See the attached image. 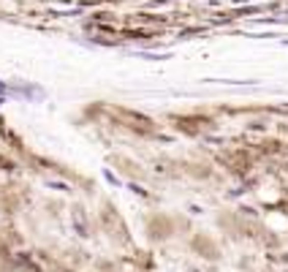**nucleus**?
Instances as JSON below:
<instances>
[{"label":"nucleus","mask_w":288,"mask_h":272,"mask_svg":"<svg viewBox=\"0 0 288 272\" xmlns=\"http://www.w3.org/2000/svg\"><path fill=\"white\" fill-rule=\"evenodd\" d=\"M3 95H8V84L0 79V98H3Z\"/></svg>","instance_id":"f257e3e1"},{"label":"nucleus","mask_w":288,"mask_h":272,"mask_svg":"<svg viewBox=\"0 0 288 272\" xmlns=\"http://www.w3.org/2000/svg\"><path fill=\"white\" fill-rule=\"evenodd\" d=\"M286 44H288V41H286Z\"/></svg>","instance_id":"f03ea898"}]
</instances>
